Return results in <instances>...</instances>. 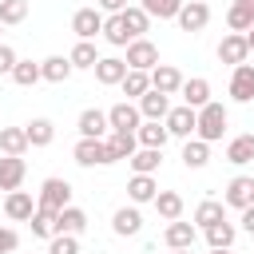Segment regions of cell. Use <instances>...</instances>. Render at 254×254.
<instances>
[{
  "label": "cell",
  "mask_w": 254,
  "mask_h": 254,
  "mask_svg": "<svg viewBox=\"0 0 254 254\" xmlns=\"http://www.w3.org/2000/svg\"><path fill=\"white\" fill-rule=\"evenodd\" d=\"M222 131H226V107H222L218 99H210L206 107H198V127H194V135L206 139V143H218Z\"/></svg>",
  "instance_id": "6da1fadb"
},
{
  "label": "cell",
  "mask_w": 254,
  "mask_h": 254,
  "mask_svg": "<svg viewBox=\"0 0 254 254\" xmlns=\"http://www.w3.org/2000/svg\"><path fill=\"white\" fill-rule=\"evenodd\" d=\"M36 202H40L44 210H56V214H60L64 206H71V183H67V179H44Z\"/></svg>",
  "instance_id": "7a4b0ae2"
},
{
  "label": "cell",
  "mask_w": 254,
  "mask_h": 254,
  "mask_svg": "<svg viewBox=\"0 0 254 254\" xmlns=\"http://www.w3.org/2000/svg\"><path fill=\"white\" fill-rule=\"evenodd\" d=\"M71 159H75L79 167H111V163H115L111 151H107V139H79L75 151H71Z\"/></svg>",
  "instance_id": "3957f363"
},
{
  "label": "cell",
  "mask_w": 254,
  "mask_h": 254,
  "mask_svg": "<svg viewBox=\"0 0 254 254\" xmlns=\"http://www.w3.org/2000/svg\"><path fill=\"white\" fill-rule=\"evenodd\" d=\"M222 202L234 206V210L254 206V175H234V179L226 183V190H222Z\"/></svg>",
  "instance_id": "277c9868"
},
{
  "label": "cell",
  "mask_w": 254,
  "mask_h": 254,
  "mask_svg": "<svg viewBox=\"0 0 254 254\" xmlns=\"http://www.w3.org/2000/svg\"><path fill=\"white\" fill-rule=\"evenodd\" d=\"M167 131L175 135V139H190L194 135V127H198V111L194 107H187V103H179V107H171L167 111Z\"/></svg>",
  "instance_id": "5b68a950"
},
{
  "label": "cell",
  "mask_w": 254,
  "mask_h": 254,
  "mask_svg": "<svg viewBox=\"0 0 254 254\" xmlns=\"http://www.w3.org/2000/svg\"><path fill=\"white\" fill-rule=\"evenodd\" d=\"M246 56H250V44H246V32H226V36L218 40V60H222V64H230V67H238V64H246Z\"/></svg>",
  "instance_id": "8992f818"
},
{
  "label": "cell",
  "mask_w": 254,
  "mask_h": 254,
  "mask_svg": "<svg viewBox=\"0 0 254 254\" xmlns=\"http://www.w3.org/2000/svg\"><path fill=\"white\" fill-rule=\"evenodd\" d=\"M107 123H111V131H139V123H143V111H139V103L123 99V103L107 107Z\"/></svg>",
  "instance_id": "52a82bcc"
},
{
  "label": "cell",
  "mask_w": 254,
  "mask_h": 254,
  "mask_svg": "<svg viewBox=\"0 0 254 254\" xmlns=\"http://www.w3.org/2000/svg\"><path fill=\"white\" fill-rule=\"evenodd\" d=\"M75 131H79V139H107V131H111V123H107V111H99V107H87V111H79V119H75Z\"/></svg>",
  "instance_id": "ba28073f"
},
{
  "label": "cell",
  "mask_w": 254,
  "mask_h": 254,
  "mask_svg": "<svg viewBox=\"0 0 254 254\" xmlns=\"http://www.w3.org/2000/svg\"><path fill=\"white\" fill-rule=\"evenodd\" d=\"M71 32H75V40H95V36H103V12H99V8H79V12L71 16Z\"/></svg>",
  "instance_id": "9c48e42d"
},
{
  "label": "cell",
  "mask_w": 254,
  "mask_h": 254,
  "mask_svg": "<svg viewBox=\"0 0 254 254\" xmlns=\"http://www.w3.org/2000/svg\"><path fill=\"white\" fill-rule=\"evenodd\" d=\"M155 64H159V48H155L147 36H139V40H131V44H127V67L151 71Z\"/></svg>",
  "instance_id": "30bf717a"
},
{
  "label": "cell",
  "mask_w": 254,
  "mask_h": 254,
  "mask_svg": "<svg viewBox=\"0 0 254 254\" xmlns=\"http://www.w3.org/2000/svg\"><path fill=\"white\" fill-rule=\"evenodd\" d=\"M36 210H40V202H36L28 190H8V194H4V214H8L12 222H28Z\"/></svg>",
  "instance_id": "8fae6325"
},
{
  "label": "cell",
  "mask_w": 254,
  "mask_h": 254,
  "mask_svg": "<svg viewBox=\"0 0 254 254\" xmlns=\"http://www.w3.org/2000/svg\"><path fill=\"white\" fill-rule=\"evenodd\" d=\"M175 20H179V28H183V32H202V28L210 24V8H206L202 0H187V4L179 8V16H175Z\"/></svg>",
  "instance_id": "7c38bea8"
},
{
  "label": "cell",
  "mask_w": 254,
  "mask_h": 254,
  "mask_svg": "<svg viewBox=\"0 0 254 254\" xmlns=\"http://www.w3.org/2000/svg\"><path fill=\"white\" fill-rule=\"evenodd\" d=\"M151 87L163 91V95H179L183 91V71L175 64H155L151 67Z\"/></svg>",
  "instance_id": "4fadbf2b"
},
{
  "label": "cell",
  "mask_w": 254,
  "mask_h": 254,
  "mask_svg": "<svg viewBox=\"0 0 254 254\" xmlns=\"http://www.w3.org/2000/svg\"><path fill=\"white\" fill-rule=\"evenodd\" d=\"M194 238H198V226H194V222H183V218L167 222V230H163V242H167L171 250H190Z\"/></svg>",
  "instance_id": "5bb4252c"
},
{
  "label": "cell",
  "mask_w": 254,
  "mask_h": 254,
  "mask_svg": "<svg viewBox=\"0 0 254 254\" xmlns=\"http://www.w3.org/2000/svg\"><path fill=\"white\" fill-rule=\"evenodd\" d=\"M91 71H95V79H99L103 87H119L123 75H127V60H119V56H99V64H95Z\"/></svg>",
  "instance_id": "9a60e30c"
},
{
  "label": "cell",
  "mask_w": 254,
  "mask_h": 254,
  "mask_svg": "<svg viewBox=\"0 0 254 254\" xmlns=\"http://www.w3.org/2000/svg\"><path fill=\"white\" fill-rule=\"evenodd\" d=\"M230 99L234 103H250L254 99V64H238L230 75Z\"/></svg>",
  "instance_id": "2e32d148"
},
{
  "label": "cell",
  "mask_w": 254,
  "mask_h": 254,
  "mask_svg": "<svg viewBox=\"0 0 254 254\" xmlns=\"http://www.w3.org/2000/svg\"><path fill=\"white\" fill-rule=\"evenodd\" d=\"M24 175H28L24 155H4V159H0V190H20Z\"/></svg>",
  "instance_id": "e0dca14e"
},
{
  "label": "cell",
  "mask_w": 254,
  "mask_h": 254,
  "mask_svg": "<svg viewBox=\"0 0 254 254\" xmlns=\"http://www.w3.org/2000/svg\"><path fill=\"white\" fill-rule=\"evenodd\" d=\"M111 230H115L119 238L139 234V230H143V214H139V206H135V202H131V206H119V210L111 214Z\"/></svg>",
  "instance_id": "ac0fdd59"
},
{
  "label": "cell",
  "mask_w": 254,
  "mask_h": 254,
  "mask_svg": "<svg viewBox=\"0 0 254 254\" xmlns=\"http://www.w3.org/2000/svg\"><path fill=\"white\" fill-rule=\"evenodd\" d=\"M179 95H183V103H187V107H194V111H198V107H206V103H210V79H202V75L183 79V91H179Z\"/></svg>",
  "instance_id": "d6986e66"
},
{
  "label": "cell",
  "mask_w": 254,
  "mask_h": 254,
  "mask_svg": "<svg viewBox=\"0 0 254 254\" xmlns=\"http://www.w3.org/2000/svg\"><path fill=\"white\" fill-rule=\"evenodd\" d=\"M107 151H111L115 163H119V159H131V155L139 151V135H135V131H107Z\"/></svg>",
  "instance_id": "ffe728a7"
},
{
  "label": "cell",
  "mask_w": 254,
  "mask_h": 254,
  "mask_svg": "<svg viewBox=\"0 0 254 254\" xmlns=\"http://www.w3.org/2000/svg\"><path fill=\"white\" fill-rule=\"evenodd\" d=\"M206 163H210V143H206V139H198V135L183 139V167L198 171V167H206Z\"/></svg>",
  "instance_id": "44dd1931"
},
{
  "label": "cell",
  "mask_w": 254,
  "mask_h": 254,
  "mask_svg": "<svg viewBox=\"0 0 254 254\" xmlns=\"http://www.w3.org/2000/svg\"><path fill=\"white\" fill-rule=\"evenodd\" d=\"M155 194H159V183H155V175H131V183H127V198H131L135 206H143V202H155Z\"/></svg>",
  "instance_id": "7402d4cb"
},
{
  "label": "cell",
  "mask_w": 254,
  "mask_h": 254,
  "mask_svg": "<svg viewBox=\"0 0 254 254\" xmlns=\"http://www.w3.org/2000/svg\"><path fill=\"white\" fill-rule=\"evenodd\" d=\"M226 163H234V167H246V163H254V131H246V135H234V139L226 143Z\"/></svg>",
  "instance_id": "603a6c76"
},
{
  "label": "cell",
  "mask_w": 254,
  "mask_h": 254,
  "mask_svg": "<svg viewBox=\"0 0 254 254\" xmlns=\"http://www.w3.org/2000/svg\"><path fill=\"white\" fill-rule=\"evenodd\" d=\"M139 103V111H143V119H167V111H171V95H163V91H147V95H139L135 99Z\"/></svg>",
  "instance_id": "cb8c5ba5"
},
{
  "label": "cell",
  "mask_w": 254,
  "mask_h": 254,
  "mask_svg": "<svg viewBox=\"0 0 254 254\" xmlns=\"http://www.w3.org/2000/svg\"><path fill=\"white\" fill-rule=\"evenodd\" d=\"M135 135H139V147H167V139H171L163 119H143Z\"/></svg>",
  "instance_id": "d4e9b609"
},
{
  "label": "cell",
  "mask_w": 254,
  "mask_h": 254,
  "mask_svg": "<svg viewBox=\"0 0 254 254\" xmlns=\"http://www.w3.org/2000/svg\"><path fill=\"white\" fill-rule=\"evenodd\" d=\"M127 163H131L135 175H155V171L163 167V147H139Z\"/></svg>",
  "instance_id": "484cf974"
},
{
  "label": "cell",
  "mask_w": 254,
  "mask_h": 254,
  "mask_svg": "<svg viewBox=\"0 0 254 254\" xmlns=\"http://www.w3.org/2000/svg\"><path fill=\"white\" fill-rule=\"evenodd\" d=\"M87 230V210L79 206H64L56 214V234H83Z\"/></svg>",
  "instance_id": "4316f807"
},
{
  "label": "cell",
  "mask_w": 254,
  "mask_h": 254,
  "mask_svg": "<svg viewBox=\"0 0 254 254\" xmlns=\"http://www.w3.org/2000/svg\"><path fill=\"white\" fill-rule=\"evenodd\" d=\"M71 60L67 56H48V60H40V75L48 79V83H64V79H71Z\"/></svg>",
  "instance_id": "83f0119b"
},
{
  "label": "cell",
  "mask_w": 254,
  "mask_h": 254,
  "mask_svg": "<svg viewBox=\"0 0 254 254\" xmlns=\"http://www.w3.org/2000/svg\"><path fill=\"white\" fill-rule=\"evenodd\" d=\"M226 218V202H218V198H202L198 206H194V226L198 230H206V226H214V222H222Z\"/></svg>",
  "instance_id": "f1b7e54d"
},
{
  "label": "cell",
  "mask_w": 254,
  "mask_h": 254,
  "mask_svg": "<svg viewBox=\"0 0 254 254\" xmlns=\"http://www.w3.org/2000/svg\"><path fill=\"white\" fill-rule=\"evenodd\" d=\"M151 206H155V210H159V218H167V222L183 218V194H179V190H159Z\"/></svg>",
  "instance_id": "f546056e"
},
{
  "label": "cell",
  "mask_w": 254,
  "mask_h": 254,
  "mask_svg": "<svg viewBox=\"0 0 254 254\" xmlns=\"http://www.w3.org/2000/svg\"><path fill=\"white\" fill-rule=\"evenodd\" d=\"M202 234H206V242H210V250H226V246H234V238H238V226L222 218V222H214V226H206Z\"/></svg>",
  "instance_id": "4dcf8cb0"
},
{
  "label": "cell",
  "mask_w": 254,
  "mask_h": 254,
  "mask_svg": "<svg viewBox=\"0 0 254 254\" xmlns=\"http://www.w3.org/2000/svg\"><path fill=\"white\" fill-rule=\"evenodd\" d=\"M226 28H230V32H250V28H254V8H250L246 0H234V4L226 8Z\"/></svg>",
  "instance_id": "1f68e13d"
},
{
  "label": "cell",
  "mask_w": 254,
  "mask_h": 254,
  "mask_svg": "<svg viewBox=\"0 0 254 254\" xmlns=\"http://www.w3.org/2000/svg\"><path fill=\"white\" fill-rule=\"evenodd\" d=\"M123 95L127 99H139V95H147L151 91V71H139V67H127V75H123Z\"/></svg>",
  "instance_id": "d6a6232c"
},
{
  "label": "cell",
  "mask_w": 254,
  "mask_h": 254,
  "mask_svg": "<svg viewBox=\"0 0 254 254\" xmlns=\"http://www.w3.org/2000/svg\"><path fill=\"white\" fill-rule=\"evenodd\" d=\"M32 143H28V131L24 127H0V151L4 155H24Z\"/></svg>",
  "instance_id": "836d02e7"
},
{
  "label": "cell",
  "mask_w": 254,
  "mask_h": 254,
  "mask_svg": "<svg viewBox=\"0 0 254 254\" xmlns=\"http://www.w3.org/2000/svg\"><path fill=\"white\" fill-rule=\"evenodd\" d=\"M123 24H127V32H131V40H139V36H147V28H151V16L139 8V4H127L123 12Z\"/></svg>",
  "instance_id": "e575fe53"
},
{
  "label": "cell",
  "mask_w": 254,
  "mask_h": 254,
  "mask_svg": "<svg viewBox=\"0 0 254 254\" xmlns=\"http://www.w3.org/2000/svg\"><path fill=\"white\" fill-rule=\"evenodd\" d=\"M24 131H28V143H32V147H48V143L56 139V123L44 119V115L32 119V123H24Z\"/></svg>",
  "instance_id": "d590c367"
},
{
  "label": "cell",
  "mask_w": 254,
  "mask_h": 254,
  "mask_svg": "<svg viewBox=\"0 0 254 254\" xmlns=\"http://www.w3.org/2000/svg\"><path fill=\"white\" fill-rule=\"evenodd\" d=\"M183 4H187V0H139V8H143L151 20H175Z\"/></svg>",
  "instance_id": "8d00e7d4"
},
{
  "label": "cell",
  "mask_w": 254,
  "mask_h": 254,
  "mask_svg": "<svg viewBox=\"0 0 254 254\" xmlns=\"http://www.w3.org/2000/svg\"><path fill=\"white\" fill-rule=\"evenodd\" d=\"M103 40H107L111 48H127V44H131V32H127V24H123V16H107V20H103Z\"/></svg>",
  "instance_id": "74e56055"
},
{
  "label": "cell",
  "mask_w": 254,
  "mask_h": 254,
  "mask_svg": "<svg viewBox=\"0 0 254 254\" xmlns=\"http://www.w3.org/2000/svg\"><path fill=\"white\" fill-rule=\"evenodd\" d=\"M67 60H71V67H95L99 64V52H95L91 40H75V48L67 52Z\"/></svg>",
  "instance_id": "f35d334b"
},
{
  "label": "cell",
  "mask_w": 254,
  "mask_h": 254,
  "mask_svg": "<svg viewBox=\"0 0 254 254\" xmlns=\"http://www.w3.org/2000/svg\"><path fill=\"white\" fill-rule=\"evenodd\" d=\"M44 75H40V64H32V60H16V67H12V83H20V87H36Z\"/></svg>",
  "instance_id": "ab89813d"
},
{
  "label": "cell",
  "mask_w": 254,
  "mask_h": 254,
  "mask_svg": "<svg viewBox=\"0 0 254 254\" xmlns=\"http://www.w3.org/2000/svg\"><path fill=\"white\" fill-rule=\"evenodd\" d=\"M28 226H32V234L36 238H56V210H36L32 218H28Z\"/></svg>",
  "instance_id": "60d3db41"
},
{
  "label": "cell",
  "mask_w": 254,
  "mask_h": 254,
  "mask_svg": "<svg viewBox=\"0 0 254 254\" xmlns=\"http://www.w3.org/2000/svg\"><path fill=\"white\" fill-rule=\"evenodd\" d=\"M28 20V0H0V24H24Z\"/></svg>",
  "instance_id": "b9f144b4"
},
{
  "label": "cell",
  "mask_w": 254,
  "mask_h": 254,
  "mask_svg": "<svg viewBox=\"0 0 254 254\" xmlns=\"http://www.w3.org/2000/svg\"><path fill=\"white\" fill-rule=\"evenodd\" d=\"M48 254H79V234H56V238H48Z\"/></svg>",
  "instance_id": "7bdbcfd3"
},
{
  "label": "cell",
  "mask_w": 254,
  "mask_h": 254,
  "mask_svg": "<svg viewBox=\"0 0 254 254\" xmlns=\"http://www.w3.org/2000/svg\"><path fill=\"white\" fill-rule=\"evenodd\" d=\"M16 60H20V56H16V48L0 40V75H12V67H16Z\"/></svg>",
  "instance_id": "ee69618b"
},
{
  "label": "cell",
  "mask_w": 254,
  "mask_h": 254,
  "mask_svg": "<svg viewBox=\"0 0 254 254\" xmlns=\"http://www.w3.org/2000/svg\"><path fill=\"white\" fill-rule=\"evenodd\" d=\"M16 246H20V234L12 226H0V254H12Z\"/></svg>",
  "instance_id": "f6af8a7d"
},
{
  "label": "cell",
  "mask_w": 254,
  "mask_h": 254,
  "mask_svg": "<svg viewBox=\"0 0 254 254\" xmlns=\"http://www.w3.org/2000/svg\"><path fill=\"white\" fill-rule=\"evenodd\" d=\"M95 4H99V12H111V16H119L127 8V0H95Z\"/></svg>",
  "instance_id": "bcb514c9"
},
{
  "label": "cell",
  "mask_w": 254,
  "mask_h": 254,
  "mask_svg": "<svg viewBox=\"0 0 254 254\" xmlns=\"http://www.w3.org/2000/svg\"><path fill=\"white\" fill-rule=\"evenodd\" d=\"M242 230L254 238V206H246V210H242Z\"/></svg>",
  "instance_id": "7dc6e473"
},
{
  "label": "cell",
  "mask_w": 254,
  "mask_h": 254,
  "mask_svg": "<svg viewBox=\"0 0 254 254\" xmlns=\"http://www.w3.org/2000/svg\"><path fill=\"white\" fill-rule=\"evenodd\" d=\"M246 44H250V52H254V28H250V32H246Z\"/></svg>",
  "instance_id": "c3c4849f"
},
{
  "label": "cell",
  "mask_w": 254,
  "mask_h": 254,
  "mask_svg": "<svg viewBox=\"0 0 254 254\" xmlns=\"http://www.w3.org/2000/svg\"><path fill=\"white\" fill-rule=\"evenodd\" d=\"M210 254H234V250H230V246H226V250H210Z\"/></svg>",
  "instance_id": "681fc988"
},
{
  "label": "cell",
  "mask_w": 254,
  "mask_h": 254,
  "mask_svg": "<svg viewBox=\"0 0 254 254\" xmlns=\"http://www.w3.org/2000/svg\"><path fill=\"white\" fill-rule=\"evenodd\" d=\"M171 254H190V250H171Z\"/></svg>",
  "instance_id": "f907efd6"
},
{
  "label": "cell",
  "mask_w": 254,
  "mask_h": 254,
  "mask_svg": "<svg viewBox=\"0 0 254 254\" xmlns=\"http://www.w3.org/2000/svg\"><path fill=\"white\" fill-rule=\"evenodd\" d=\"M246 4H250V8H254V0H246Z\"/></svg>",
  "instance_id": "816d5d0a"
},
{
  "label": "cell",
  "mask_w": 254,
  "mask_h": 254,
  "mask_svg": "<svg viewBox=\"0 0 254 254\" xmlns=\"http://www.w3.org/2000/svg\"><path fill=\"white\" fill-rule=\"evenodd\" d=\"M0 28H4V24H0Z\"/></svg>",
  "instance_id": "f5cc1de1"
}]
</instances>
